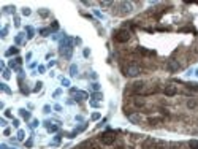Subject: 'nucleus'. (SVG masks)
I'll return each mask as SVG.
<instances>
[{"label":"nucleus","instance_id":"nucleus-39","mask_svg":"<svg viewBox=\"0 0 198 149\" xmlns=\"http://www.w3.org/2000/svg\"><path fill=\"white\" fill-rule=\"evenodd\" d=\"M11 11H14V6H6L5 8V13H11Z\"/></svg>","mask_w":198,"mask_h":149},{"label":"nucleus","instance_id":"nucleus-25","mask_svg":"<svg viewBox=\"0 0 198 149\" xmlns=\"http://www.w3.org/2000/svg\"><path fill=\"white\" fill-rule=\"evenodd\" d=\"M189 89H192V90L198 92V84H196V83H190V84H189Z\"/></svg>","mask_w":198,"mask_h":149},{"label":"nucleus","instance_id":"nucleus-18","mask_svg":"<svg viewBox=\"0 0 198 149\" xmlns=\"http://www.w3.org/2000/svg\"><path fill=\"white\" fill-rule=\"evenodd\" d=\"M92 98H94L95 102H100L101 98H103V95H101L100 92H94V94H92Z\"/></svg>","mask_w":198,"mask_h":149},{"label":"nucleus","instance_id":"nucleus-30","mask_svg":"<svg viewBox=\"0 0 198 149\" xmlns=\"http://www.w3.org/2000/svg\"><path fill=\"white\" fill-rule=\"evenodd\" d=\"M90 86H92V89H94L95 92H98V90H100V84H98V83H92Z\"/></svg>","mask_w":198,"mask_h":149},{"label":"nucleus","instance_id":"nucleus-17","mask_svg":"<svg viewBox=\"0 0 198 149\" xmlns=\"http://www.w3.org/2000/svg\"><path fill=\"white\" fill-rule=\"evenodd\" d=\"M189 147L190 149H198V141L196 140H190L189 141Z\"/></svg>","mask_w":198,"mask_h":149},{"label":"nucleus","instance_id":"nucleus-51","mask_svg":"<svg viewBox=\"0 0 198 149\" xmlns=\"http://www.w3.org/2000/svg\"><path fill=\"white\" fill-rule=\"evenodd\" d=\"M25 146H27V147H30V146H32V140H29L27 143H25Z\"/></svg>","mask_w":198,"mask_h":149},{"label":"nucleus","instance_id":"nucleus-32","mask_svg":"<svg viewBox=\"0 0 198 149\" xmlns=\"http://www.w3.org/2000/svg\"><path fill=\"white\" fill-rule=\"evenodd\" d=\"M3 78H5V79H10V78H11L10 70H5V72H3Z\"/></svg>","mask_w":198,"mask_h":149},{"label":"nucleus","instance_id":"nucleus-43","mask_svg":"<svg viewBox=\"0 0 198 149\" xmlns=\"http://www.w3.org/2000/svg\"><path fill=\"white\" fill-rule=\"evenodd\" d=\"M14 25H16V27H19V25H21V22H19V18H14Z\"/></svg>","mask_w":198,"mask_h":149},{"label":"nucleus","instance_id":"nucleus-50","mask_svg":"<svg viewBox=\"0 0 198 149\" xmlns=\"http://www.w3.org/2000/svg\"><path fill=\"white\" fill-rule=\"evenodd\" d=\"M5 116L6 117H11V111H5Z\"/></svg>","mask_w":198,"mask_h":149},{"label":"nucleus","instance_id":"nucleus-36","mask_svg":"<svg viewBox=\"0 0 198 149\" xmlns=\"http://www.w3.org/2000/svg\"><path fill=\"white\" fill-rule=\"evenodd\" d=\"M90 106H94V108H98L100 103H98V102H95V100H92V102H90Z\"/></svg>","mask_w":198,"mask_h":149},{"label":"nucleus","instance_id":"nucleus-31","mask_svg":"<svg viewBox=\"0 0 198 149\" xmlns=\"http://www.w3.org/2000/svg\"><path fill=\"white\" fill-rule=\"evenodd\" d=\"M30 13H32L30 8H22V15L24 16H30Z\"/></svg>","mask_w":198,"mask_h":149},{"label":"nucleus","instance_id":"nucleus-40","mask_svg":"<svg viewBox=\"0 0 198 149\" xmlns=\"http://www.w3.org/2000/svg\"><path fill=\"white\" fill-rule=\"evenodd\" d=\"M97 119H100V114H98V113H94V114H92V120H97Z\"/></svg>","mask_w":198,"mask_h":149},{"label":"nucleus","instance_id":"nucleus-14","mask_svg":"<svg viewBox=\"0 0 198 149\" xmlns=\"http://www.w3.org/2000/svg\"><path fill=\"white\" fill-rule=\"evenodd\" d=\"M160 122H162V119H160V117H151L149 119V124L151 125H159Z\"/></svg>","mask_w":198,"mask_h":149},{"label":"nucleus","instance_id":"nucleus-4","mask_svg":"<svg viewBox=\"0 0 198 149\" xmlns=\"http://www.w3.org/2000/svg\"><path fill=\"white\" fill-rule=\"evenodd\" d=\"M100 141L103 143L105 146H109V144H114V141H116V135L114 133H111V132H106V133H103L100 137Z\"/></svg>","mask_w":198,"mask_h":149},{"label":"nucleus","instance_id":"nucleus-44","mask_svg":"<svg viewBox=\"0 0 198 149\" xmlns=\"http://www.w3.org/2000/svg\"><path fill=\"white\" fill-rule=\"evenodd\" d=\"M94 13H95V16H98V18H103V16H101V13H100L98 10H94Z\"/></svg>","mask_w":198,"mask_h":149},{"label":"nucleus","instance_id":"nucleus-54","mask_svg":"<svg viewBox=\"0 0 198 149\" xmlns=\"http://www.w3.org/2000/svg\"><path fill=\"white\" fill-rule=\"evenodd\" d=\"M116 149H124V147H122V146H121V144H119V146H117V147H116Z\"/></svg>","mask_w":198,"mask_h":149},{"label":"nucleus","instance_id":"nucleus-13","mask_svg":"<svg viewBox=\"0 0 198 149\" xmlns=\"http://www.w3.org/2000/svg\"><path fill=\"white\" fill-rule=\"evenodd\" d=\"M133 103H135V106L141 108V106H144V105H146V100H144V98H141V97H136L135 100H133Z\"/></svg>","mask_w":198,"mask_h":149},{"label":"nucleus","instance_id":"nucleus-48","mask_svg":"<svg viewBox=\"0 0 198 149\" xmlns=\"http://www.w3.org/2000/svg\"><path fill=\"white\" fill-rule=\"evenodd\" d=\"M59 141H60V135H57V137L54 138V144H57V143H59Z\"/></svg>","mask_w":198,"mask_h":149},{"label":"nucleus","instance_id":"nucleus-3","mask_svg":"<svg viewBox=\"0 0 198 149\" xmlns=\"http://www.w3.org/2000/svg\"><path fill=\"white\" fill-rule=\"evenodd\" d=\"M141 67L140 65H128L127 68H125V75L128 76V78H136V76H140L141 75Z\"/></svg>","mask_w":198,"mask_h":149},{"label":"nucleus","instance_id":"nucleus-8","mask_svg":"<svg viewBox=\"0 0 198 149\" xmlns=\"http://www.w3.org/2000/svg\"><path fill=\"white\" fill-rule=\"evenodd\" d=\"M125 114H127V117H128V120H130L131 124H140L141 119H143L138 113H125Z\"/></svg>","mask_w":198,"mask_h":149},{"label":"nucleus","instance_id":"nucleus-26","mask_svg":"<svg viewBox=\"0 0 198 149\" xmlns=\"http://www.w3.org/2000/svg\"><path fill=\"white\" fill-rule=\"evenodd\" d=\"M24 137H25L24 130H19V132H18V140H19V141H22V140H24Z\"/></svg>","mask_w":198,"mask_h":149},{"label":"nucleus","instance_id":"nucleus-19","mask_svg":"<svg viewBox=\"0 0 198 149\" xmlns=\"http://www.w3.org/2000/svg\"><path fill=\"white\" fill-rule=\"evenodd\" d=\"M25 30H27V38H29V40H32V38L35 37V35H33V33H35V32H33V29H32V27H27Z\"/></svg>","mask_w":198,"mask_h":149},{"label":"nucleus","instance_id":"nucleus-10","mask_svg":"<svg viewBox=\"0 0 198 149\" xmlns=\"http://www.w3.org/2000/svg\"><path fill=\"white\" fill-rule=\"evenodd\" d=\"M166 68L170 70V72H178V70L181 68V63L178 60H170V62L166 63Z\"/></svg>","mask_w":198,"mask_h":149},{"label":"nucleus","instance_id":"nucleus-21","mask_svg":"<svg viewBox=\"0 0 198 149\" xmlns=\"http://www.w3.org/2000/svg\"><path fill=\"white\" fill-rule=\"evenodd\" d=\"M70 75H71V76H76V75H78V67L75 65V63L70 67Z\"/></svg>","mask_w":198,"mask_h":149},{"label":"nucleus","instance_id":"nucleus-52","mask_svg":"<svg viewBox=\"0 0 198 149\" xmlns=\"http://www.w3.org/2000/svg\"><path fill=\"white\" fill-rule=\"evenodd\" d=\"M3 133H5V135H10V133H11V130H10V129H5V132H3Z\"/></svg>","mask_w":198,"mask_h":149},{"label":"nucleus","instance_id":"nucleus-11","mask_svg":"<svg viewBox=\"0 0 198 149\" xmlns=\"http://www.w3.org/2000/svg\"><path fill=\"white\" fill-rule=\"evenodd\" d=\"M73 95H75V98H76V100H86V98H89L87 92H84V90H76Z\"/></svg>","mask_w":198,"mask_h":149},{"label":"nucleus","instance_id":"nucleus-12","mask_svg":"<svg viewBox=\"0 0 198 149\" xmlns=\"http://www.w3.org/2000/svg\"><path fill=\"white\" fill-rule=\"evenodd\" d=\"M196 106H198V102L195 100V98H189L187 100V108L189 110H195Z\"/></svg>","mask_w":198,"mask_h":149},{"label":"nucleus","instance_id":"nucleus-47","mask_svg":"<svg viewBox=\"0 0 198 149\" xmlns=\"http://www.w3.org/2000/svg\"><path fill=\"white\" fill-rule=\"evenodd\" d=\"M13 125L14 127H19V120L18 119H13Z\"/></svg>","mask_w":198,"mask_h":149},{"label":"nucleus","instance_id":"nucleus-45","mask_svg":"<svg viewBox=\"0 0 198 149\" xmlns=\"http://www.w3.org/2000/svg\"><path fill=\"white\" fill-rule=\"evenodd\" d=\"M60 94H62V90H60V89H57V90L54 92V97H59V95H60Z\"/></svg>","mask_w":198,"mask_h":149},{"label":"nucleus","instance_id":"nucleus-2","mask_svg":"<svg viewBox=\"0 0 198 149\" xmlns=\"http://www.w3.org/2000/svg\"><path fill=\"white\" fill-rule=\"evenodd\" d=\"M130 37H131V33H130V30H127V29H122V30H119L116 35H114V40L117 41V43H127V41L130 40Z\"/></svg>","mask_w":198,"mask_h":149},{"label":"nucleus","instance_id":"nucleus-53","mask_svg":"<svg viewBox=\"0 0 198 149\" xmlns=\"http://www.w3.org/2000/svg\"><path fill=\"white\" fill-rule=\"evenodd\" d=\"M0 149H8V147H6V144H2V146H0Z\"/></svg>","mask_w":198,"mask_h":149},{"label":"nucleus","instance_id":"nucleus-55","mask_svg":"<svg viewBox=\"0 0 198 149\" xmlns=\"http://www.w3.org/2000/svg\"><path fill=\"white\" fill-rule=\"evenodd\" d=\"M195 75H196V76H198V70H195Z\"/></svg>","mask_w":198,"mask_h":149},{"label":"nucleus","instance_id":"nucleus-27","mask_svg":"<svg viewBox=\"0 0 198 149\" xmlns=\"http://www.w3.org/2000/svg\"><path fill=\"white\" fill-rule=\"evenodd\" d=\"M14 41H16V45H21L22 43V33H19L16 38H14Z\"/></svg>","mask_w":198,"mask_h":149},{"label":"nucleus","instance_id":"nucleus-35","mask_svg":"<svg viewBox=\"0 0 198 149\" xmlns=\"http://www.w3.org/2000/svg\"><path fill=\"white\" fill-rule=\"evenodd\" d=\"M6 33H8V27H3V29H2V37L3 38L6 37Z\"/></svg>","mask_w":198,"mask_h":149},{"label":"nucleus","instance_id":"nucleus-22","mask_svg":"<svg viewBox=\"0 0 198 149\" xmlns=\"http://www.w3.org/2000/svg\"><path fill=\"white\" fill-rule=\"evenodd\" d=\"M0 87H2V90H3V92H6V94H11V89L8 87V84L2 83V84H0Z\"/></svg>","mask_w":198,"mask_h":149},{"label":"nucleus","instance_id":"nucleus-7","mask_svg":"<svg viewBox=\"0 0 198 149\" xmlns=\"http://www.w3.org/2000/svg\"><path fill=\"white\" fill-rule=\"evenodd\" d=\"M163 92H165V95H166V97H173V95L178 94V87H176L174 84H168V86H165Z\"/></svg>","mask_w":198,"mask_h":149},{"label":"nucleus","instance_id":"nucleus-15","mask_svg":"<svg viewBox=\"0 0 198 149\" xmlns=\"http://www.w3.org/2000/svg\"><path fill=\"white\" fill-rule=\"evenodd\" d=\"M38 15H40L41 18H48V16H49V10L41 8V10H38Z\"/></svg>","mask_w":198,"mask_h":149},{"label":"nucleus","instance_id":"nucleus-33","mask_svg":"<svg viewBox=\"0 0 198 149\" xmlns=\"http://www.w3.org/2000/svg\"><path fill=\"white\" fill-rule=\"evenodd\" d=\"M51 29H52V30H57L59 29V22H57V21H54V22L51 24Z\"/></svg>","mask_w":198,"mask_h":149},{"label":"nucleus","instance_id":"nucleus-6","mask_svg":"<svg viewBox=\"0 0 198 149\" xmlns=\"http://www.w3.org/2000/svg\"><path fill=\"white\" fill-rule=\"evenodd\" d=\"M133 92L135 94H140V95H144V92H146V84L143 81H138L133 84Z\"/></svg>","mask_w":198,"mask_h":149},{"label":"nucleus","instance_id":"nucleus-34","mask_svg":"<svg viewBox=\"0 0 198 149\" xmlns=\"http://www.w3.org/2000/svg\"><path fill=\"white\" fill-rule=\"evenodd\" d=\"M83 54H84V57H89V56H90V49H89V48H86L84 51H83Z\"/></svg>","mask_w":198,"mask_h":149},{"label":"nucleus","instance_id":"nucleus-29","mask_svg":"<svg viewBox=\"0 0 198 149\" xmlns=\"http://www.w3.org/2000/svg\"><path fill=\"white\" fill-rule=\"evenodd\" d=\"M62 86H63V87H70V79L63 78V79H62Z\"/></svg>","mask_w":198,"mask_h":149},{"label":"nucleus","instance_id":"nucleus-42","mask_svg":"<svg viewBox=\"0 0 198 149\" xmlns=\"http://www.w3.org/2000/svg\"><path fill=\"white\" fill-rule=\"evenodd\" d=\"M43 111H45V113H51V106H49V105H46L45 108H43Z\"/></svg>","mask_w":198,"mask_h":149},{"label":"nucleus","instance_id":"nucleus-24","mask_svg":"<svg viewBox=\"0 0 198 149\" xmlns=\"http://www.w3.org/2000/svg\"><path fill=\"white\" fill-rule=\"evenodd\" d=\"M57 130H59V127H57V125H48V132L54 133V132H57Z\"/></svg>","mask_w":198,"mask_h":149},{"label":"nucleus","instance_id":"nucleus-28","mask_svg":"<svg viewBox=\"0 0 198 149\" xmlns=\"http://www.w3.org/2000/svg\"><path fill=\"white\" fill-rule=\"evenodd\" d=\"M40 33L43 35V37H48V35L51 33V30H49V29H41V30H40Z\"/></svg>","mask_w":198,"mask_h":149},{"label":"nucleus","instance_id":"nucleus-41","mask_svg":"<svg viewBox=\"0 0 198 149\" xmlns=\"http://www.w3.org/2000/svg\"><path fill=\"white\" fill-rule=\"evenodd\" d=\"M45 70H46L45 65H40V67H38V72H40V73H45Z\"/></svg>","mask_w":198,"mask_h":149},{"label":"nucleus","instance_id":"nucleus-5","mask_svg":"<svg viewBox=\"0 0 198 149\" xmlns=\"http://www.w3.org/2000/svg\"><path fill=\"white\" fill-rule=\"evenodd\" d=\"M119 10H121V15H128V13L133 11V3L131 2H121Z\"/></svg>","mask_w":198,"mask_h":149},{"label":"nucleus","instance_id":"nucleus-49","mask_svg":"<svg viewBox=\"0 0 198 149\" xmlns=\"http://www.w3.org/2000/svg\"><path fill=\"white\" fill-rule=\"evenodd\" d=\"M0 125H3V127H6V120H5V119H0Z\"/></svg>","mask_w":198,"mask_h":149},{"label":"nucleus","instance_id":"nucleus-16","mask_svg":"<svg viewBox=\"0 0 198 149\" xmlns=\"http://www.w3.org/2000/svg\"><path fill=\"white\" fill-rule=\"evenodd\" d=\"M19 114L22 116V117H24L25 120H29V119H30V113H27L25 110H19Z\"/></svg>","mask_w":198,"mask_h":149},{"label":"nucleus","instance_id":"nucleus-20","mask_svg":"<svg viewBox=\"0 0 198 149\" xmlns=\"http://www.w3.org/2000/svg\"><path fill=\"white\" fill-rule=\"evenodd\" d=\"M18 52H19V49H18L16 46H14V48H11V49H8V51H6L5 54H6V56H13V54H18Z\"/></svg>","mask_w":198,"mask_h":149},{"label":"nucleus","instance_id":"nucleus-46","mask_svg":"<svg viewBox=\"0 0 198 149\" xmlns=\"http://www.w3.org/2000/svg\"><path fill=\"white\" fill-rule=\"evenodd\" d=\"M54 110L56 111H62V106L60 105H54Z\"/></svg>","mask_w":198,"mask_h":149},{"label":"nucleus","instance_id":"nucleus-1","mask_svg":"<svg viewBox=\"0 0 198 149\" xmlns=\"http://www.w3.org/2000/svg\"><path fill=\"white\" fill-rule=\"evenodd\" d=\"M59 52H60L63 57L70 59L71 57V52H73V41L70 38H63L60 41V48H59Z\"/></svg>","mask_w":198,"mask_h":149},{"label":"nucleus","instance_id":"nucleus-38","mask_svg":"<svg viewBox=\"0 0 198 149\" xmlns=\"http://www.w3.org/2000/svg\"><path fill=\"white\" fill-rule=\"evenodd\" d=\"M38 124H40L38 120H36V119H33V120H32V129H35V127H38Z\"/></svg>","mask_w":198,"mask_h":149},{"label":"nucleus","instance_id":"nucleus-23","mask_svg":"<svg viewBox=\"0 0 198 149\" xmlns=\"http://www.w3.org/2000/svg\"><path fill=\"white\" fill-rule=\"evenodd\" d=\"M41 87H43V83H41V81H38V83L35 84V89H33V92H40V90H41Z\"/></svg>","mask_w":198,"mask_h":149},{"label":"nucleus","instance_id":"nucleus-37","mask_svg":"<svg viewBox=\"0 0 198 149\" xmlns=\"http://www.w3.org/2000/svg\"><path fill=\"white\" fill-rule=\"evenodd\" d=\"M100 5H101V6H111L113 2H100Z\"/></svg>","mask_w":198,"mask_h":149},{"label":"nucleus","instance_id":"nucleus-9","mask_svg":"<svg viewBox=\"0 0 198 149\" xmlns=\"http://www.w3.org/2000/svg\"><path fill=\"white\" fill-rule=\"evenodd\" d=\"M143 149H159L157 147V141L154 140V138H148L143 143Z\"/></svg>","mask_w":198,"mask_h":149}]
</instances>
